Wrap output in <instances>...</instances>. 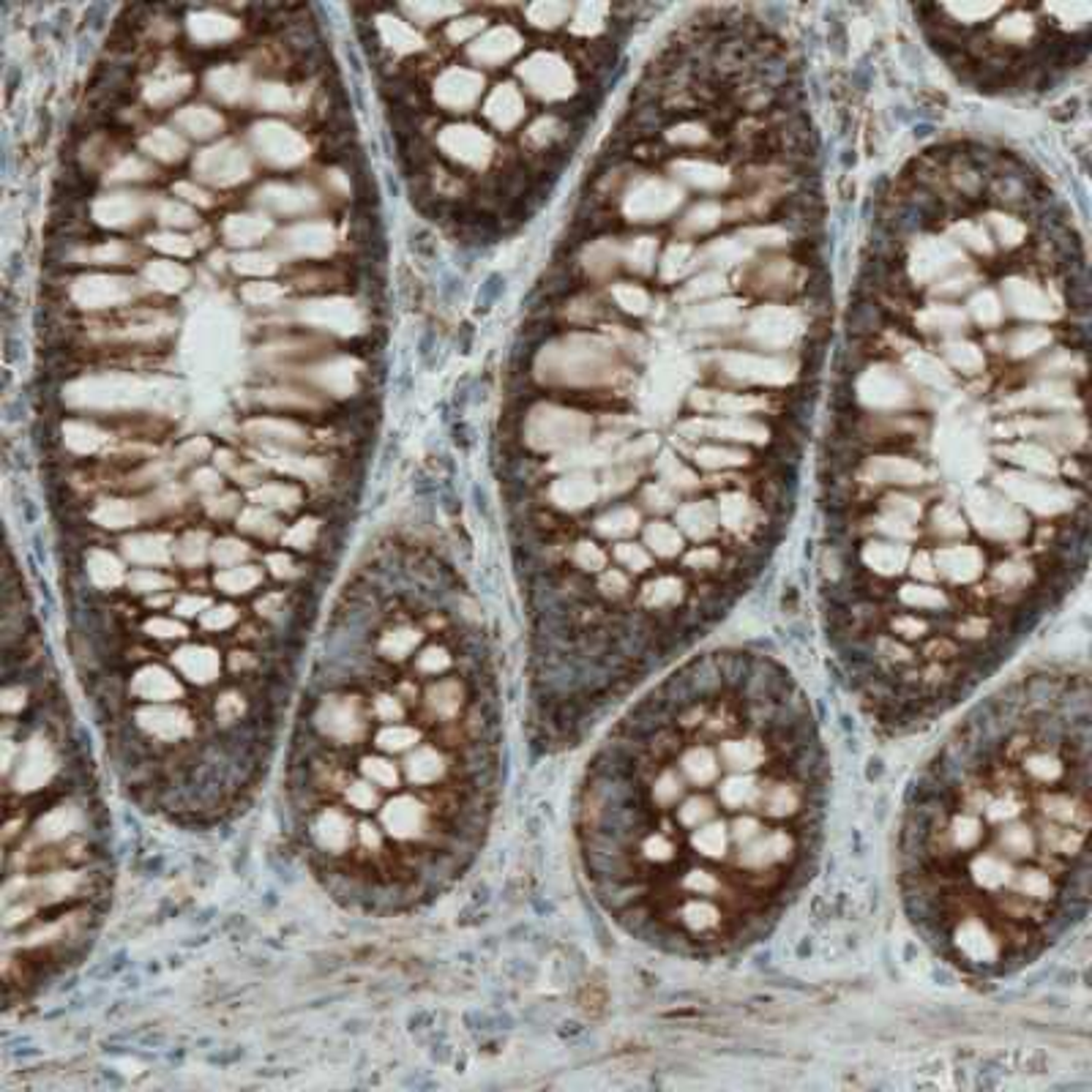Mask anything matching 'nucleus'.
I'll return each mask as SVG.
<instances>
[{"label": "nucleus", "mask_w": 1092, "mask_h": 1092, "mask_svg": "<svg viewBox=\"0 0 1092 1092\" xmlns=\"http://www.w3.org/2000/svg\"><path fill=\"white\" fill-rule=\"evenodd\" d=\"M172 192L178 197H184V199H189V202H195L199 208H208V205H211V195H208L205 189L195 186V184H175Z\"/></svg>", "instance_id": "680f3d73"}, {"label": "nucleus", "mask_w": 1092, "mask_h": 1092, "mask_svg": "<svg viewBox=\"0 0 1092 1092\" xmlns=\"http://www.w3.org/2000/svg\"><path fill=\"white\" fill-rule=\"evenodd\" d=\"M75 827H77V812L72 806H61V809H52L47 817L41 819L36 830H39L41 841L52 844V841L66 839Z\"/></svg>", "instance_id": "72a5a7b5"}, {"label": "nucleus", "mask_w": 1092, "mask_h": 1092, "mask_svg": "<svg viewBox=\"0 0 1092 1092\" xmlns=\"http://www.w3.org/2000/svg\"><path fill=\"white\" fill-rule=\"evenodd\" d=\"M93 519H96L102 527L123 530V527H131V525L140 522V511H137L134 503H129V500H104V503L96 506Z\"/></svg>", "instance_id": "c756f323"}, {"label": "nucleus", "mask_w": 1092, "mask_h": 1092, "mask_svg": "<svg viewBox=\"0 0 1092 1092\" xmlns=\"http://www.w3.org/2000/svg\"><path fill=\"white\" fill-rule=\"evenodd\" d=\"M519 47H522V39H519L516 31H511V28H495V31H489L484 39H478L470 47V58L478 61V63L495 66V63L508 61L513 52H519Z\"/></svg>", "instance_id": "f3484780"}, {"label": "nucleus", "mask_w": 1092, "mask_h": 1092, "mask_svg": "<svg viewBox=\"0 0 1092 1092\" xmlns=\"http://www.w3.org/2000/svg\"><path fill=\"white\" fill-rule=\"evenodd\" d=\"M590 421L580 413H566L557 407H541L527 421V443L536 451H568L585 443Z\"/></svg>", "instance_id": "7ed1b4c3"}, {"label": "nucleus", "mask_w": 1092, "mask_h": 1092, "mask_svg": "<svg viewBox=\"0 0 1092 1092\" xmlns=\"http://www.w3.org/2000/svg\"><path fill=\"white\" fill-rule=\"evenodd\" d=\"M268 568L273 571V577L284 580V577H295V566L287 554H271L268 557Z\"/></svg>", "instance_id": "0e129e2a"}, {"label": "nucleus", "mask_w": 1092, "mask_h": 1092, "mask_svg": "<svg viewBox=\"0 0 1092 1092\" xmlns=\"http://www.w3.org/2000/svg\"><path fill=\"white\" fill-rule=\"evenodd\" d=\"M205 508H208L213 516H230V513L238 511V498H235V495H225L222 500H208Z\"/></svg>", "instance_id": "69168bd1"}, {"label": "nucleus", "mask_w": 1092, "mask_h": 1092, "mask_svg": "<svg viewBox=\"0 0 1092 1092\" xmlns=\"http://www.w3.org/2000/svg\"><path fill=\"white\" fill-rule=\"evenodd\" d=\"M148 243H151L154 249H158V252H164V254H175V257H189V254L195 252L192 240H189V238H184V235H178V233L151 235V238H148Z\"/></svg>", "instance_id": "de8ad7c7"}, {"label": "nucleus", "mask_w": 1092, "mask_h": 1092, "mask_svg": "<svg viewBox=\"0 0 1092 1092\" xmlns=\"http://www.w3.org/2000/svg\"><path fill=\"white\" fill-rule=\"evenodd\" d=\"M238 527L240 530H246V533H254V536H263V539H271V536H276L279 530H281V525H279V519L273 516V513H268L266 508H246L243 513H240V519H238Z\"/></svg>", "instance_id": "58836bf2"}, {"label": "nucleus", "mask_w": 1092, "mask_h": 1092, "mask_svg": "<svg viewBox=\"0 0 1092 1092\" xmlns=\"http://www.w3.org/2000/svg\"><path fill=\"white\" fill-rule=\"evenodd\" d=\"M175 126L181 131H186L189 137L208 140V137L222 131L225 120H222V116H216L213 110H208V107H186V110H181L175 116Z\"/></svg>", "instance_id": "393cba45"}, {"label": "nucleus", "mask_w": 1092, "mask_h": 1092, "mask_svg": "<svg viewBox=\"0 0 1092 1092\" xmlns=\"http://www.w3.org/2000/svg\"><path fill=\"white\" fill-rule=\"evenodd\" d=\"M830 757L812 697L757 648L680 662L587 768L593 894L659 953L716 962L776 932L817 871Z\"/></svg>", "instance_id": "f257e3e1"}, {"label": "nucleus", "mask_w": 1092, "mask_h": 1092, "mask_svg": "<svg viewBox=\"0 0 1092 1092\" xmlns=\"http://www.w3.org/2000/svg\"><path fill=\"white\" fill-rule=\"evenodd\" d=\"M263 582V571L254 566H233L216 574V587L225 593H249Z\"/></svg>", "instance_id": "c9c22d12"}, {"label": "nucleus", "mask_w": 1092, "mask_h": 1092, "mask_svg": "<svg viewBox=\"0 0 1092 1092\" xmlns=\"http://www.w3.org/2000/svg\"><path fill=\"white\" fill-rule=\"evenodd\" d=\"M650 252H653V243H650V238L634 240V246L628 249V266H631V268H636V271H648Z\"/></svg>", "instance_id": "bf43d9fd"}, {"label": "nucleus", "mask_w": 1092, "mask_h": 1092, "mask_svg": "<svg viewBox=\"0 0 1092 1092\" xmlns=\"http://www.w3.org/2000/svg\"><path fill=\"white\" fill-rule=\"evenodd\" d=\"M615 298H618V304L623 307L625 312H645V307H648L645 293L639 287H631V284L615 287Z\"/></svg>", "instance_id": "4d7b16f0"}, {"label": "nucleus", "mask_w": 1092, "mask_h": 1092, "mask_svg": "<svg viewBox=\"0 0 1092 1092\" xmlns=\"http://www.w3.org/2000/svg\"><path fill=\"white\" fill-rule=\"evenodd\" d=\"M211 554L219 566L233 568V566H243V560L249 557V546L243 541H235V539H222L211 546Z\"/></svg>", "instance_id": "79ce46f5"}, {"label": "nucleus", "mask_w": 1092, "mask_h": 1092, "mask_svg": "<svg viewBox=\"0 0 1092 1092\" xmlns=\"http://www.w3.org/2000/svg\"><path fill=\"white\" fill-rule=\"evenodd\" d=\"M82 257H85V260H93V263H126L129 249H126L123 243L113 240V243H104V246H96V249L85 252Z\"/></svg>", "instance_id": "6e6d98bb"}, {"label": "nucleus", "mask_w": 1092, "mask_h": 1092, "mask_svg": "<svg viewBox=\"0 0 1092 1092\" xmlns=\"http://www.w3.org/2000/svg\"><path fill=\"white\" fill-rule=\"evenodd\" d=\"M314 380L336 396H348L355 386V372H352L350 361H334V363L314 369Z\"/></svg>", "instance_id": "2f4dec72"}, {"label": "nucleus", "mask_w": 1092, "mask_h": 1092, "mask_svg": "<svg viewBox=\"0 0 1092 1092\" xmlns=\"http://www.w3.org/2000/svg\"><path fill=\"white\" fill-rule=\"evenodd\" d=\"M49 773H52V751H49V745L31 743L28 751H25V759L20 765V773H17L20 789L22 792L39 789V786H44V781L49 779Z\"/></svg>", "instance_id": "6ab92c4d"}, {"label": "nucleus", "mask_w": 1092, "mask_h": 1092, "mask_svg": "<svg viewBox=\"0 0 1092 1092\" xmlns=\"http://www.w3.org/2000/svg\"><path fill=\"white\" fill-rule=\"evenodd\" d=\"M404 11H407L413 20L430 25V22H437V20L448 17V14H457L459 6H454V3H407Z\"/></svg>", "instance_id": "c03bdc74"}, {"label": "nucleus", "mask_w": 1092, "mask_h": 1092, "mask_svg": "<svg viewBox=\"0 0 1092 1092\" xmlns=\"http://www.w3.org/2000/svg\"><path fill=\"white\" fill-rule=\"evenodd\" d=\"M418 645H421V631H416V628H393V631H389V634L383 636L380 650H383V656L390 659V662H402V659L410 656Z\"/></svg>", "instance_id": "4c0bfd02"}, {"label": "nucleus", "mask_w": 1092, "mask_h": 1092, "mask_svg": "<svg viewBox=\"0 0 1092 1092\" xmlns=\"http://www.w3.org/2000/svg\"><path fill=\"white\" fill-rule=\"evenodd\" d=\"M481 28H484V20H481V17H465V20H457V22H451V28H448V39L465 41V39H470L472 34H478Z\"/></svg>", "instance_id": "052dcab7"}, {"label": "nucleus", "mask_w": 1092, "mask_h": 1092, "mask_svg": "<svg viewBox=\"0 0 1092 1092\" xmlns=\"http://www.w3.org/2000/svg\"><path fill=\"white\" fill-rule=\"evenodd\" d=\"M1090 697L1085 663L1021 669L970 704L907 784L898 901L959 976H1016L1087 918Z\"/></svg>", "instance_id": "f03ea898"}, {"label": "nucleus", "mask_w": 1092, "mask_h": 1092, "mask_svg": "<svg viewBox=\"0 0 1092 1092\" xmlns=\"http://www.w3.org/2000/svg\"><path fill=\"white\" fill-rule=\"evenodd\" d=\"M263 462L273 470H281L287 475H298V478H309L317 481L325 475V465L320 459H307V457H298V454H287V451H279L271 448L263 454Z\"/></svg>", "instance_id": "5701e85b"}, {"label": "nucleus", "mask_w": 1092, "mask_h": 1092, "mask_svg": "<svg viewBox=\"0 0 1092 1092\" xmlns=\"http://www.w3.org/2000/svg\"><path fill=\"white\" fill-rule=\"evenodd\" d=\"M235 621H238V612H235L233 607H216V609L202 612V618H199V623H202L205 631H225Z\"/></svg>", "instance_id": "864d4df0"}, {"label": "nucleus", "mask_w": 1092, "mask_h": 1092, "mask_svg": "<svg viewBox=\"0 0 1092 1092\" xmlns=\"http://www.w3.org/2000/svg\"><path fill=\"white\" fill-rule=\"evenodd\" d=\"M66 399L77 407H120V404H143L151 399V389L131 377H102L82 380L66 390Z\"/></svg>", "instance_id": "20e7f679"}, {"label": "nucleus", "mask_w": 1092, "mask_h": 1092, "mask_svg": "<svg viewBox=\"0 0 1092 1092\" xmlns=\"http://www.w3.org/2000/svg\"><path fill=\"white\" fill-rule=\"evenodd\" d=\"M271 233V219L260 213H238L225 222V238L233 246H252Z\"/></svg>", "instance_id": "4be33fe9"}, {"label": "nucleus", "mask_w": 1092, "mask_h": 1092, "mask_svg": "<svg viewBox=\"0 0 1092 1092\" xmlns=\"http://www.w3.org/2000/svg\"><path fill=\"white\" fill-rule=\"evenodd\" d=\"M254 99H257V104H260L263 110H271V113H287V110H293V104H295L290 88L276 85V82L260 85V88L254 90Z\"/></svg>", "instance_id": "ea45409f"}, {"label": "nucleus", "mask_w": 1092, "mask_h": 1092, "mask_svg": "<svg viewBox=\"0 0 1092 1092\" xmlns=\"http://www.w3.org/2000/svg\"><path fill=\"white\" fill-rule=\"evenodd\" d=\"M151 175V167L140 158H123L116 170L110 172V181H140V178H148Z\"/></svg>", "instance_id": "5fc2aeb1"}, {"label": "nucleus", "mask_w": 1092, "mask_h": 1092, "mask_svg": "<svg viewBox=\"0 0 1092 1092\" xmlns=\"http://www.w3.org/2000/svg\"><path fill=\"white\" fill-rule=\"evenodd\" d=\"M175 557L186 566H197L208 557V536L205 533H189L175 546Z\"/></svg>", "instance_id": "37998d69"}, {"label": "nucleus", "mask_w": 1092, "mask_h": 1092, "mask_svg": "<svg viewBox=\"0 0 1092 1092\" xmlns=\"http://www.w3.org/2000/svg\"><path fill=\"white\" fill-rule=\"evenodd\" d=\"M566 14H568V6H563V3H536V6L527 8L530 22L539 25V28H554V25H560Z\"/></svg>", "instance_id": "49530a36"}, {"label": "nucleus", "mask_w": 1092, "mask_h": 1092, "mask_svg": "<svg viewBox=\"0 0 1092 1092\" xmlns=\"http://www.w3.org/2000/svg\"><path fill=\"white\" fill-rule=\"evenodd\" d=\"M63 440H66V445H69L75 454H93V451H99V448L107 443V434L99 431L96 427H90V424L69 421V424L63 427Z\"/></svg>", "instance_id": "f704fd0d"}, {"label": "nucleus", "mask_w": 1092, "mask_h": 1092, "mask_svg": "<svg viewBox=\"0 0 1092 1092\" xmlns=\"http://www.w3.org/2000/svg\"><path fill=\"white\" fill-rule=\"evenodd\" d=\"M279 268L276 266V257L268 252H249V254H238L235 257V271L249 273V276H268Z\"/></svg>", "instance_id": "a19ab883"}, {"label": "nucleus", "mask_w": 1092, "mask_h": 1092, "mask_svg": "<svg viewBox=\"0 0 1092 1092\" xmlns=\"http://www.w3.org/2000/svg\"><path fill=\"white\" fill-rule=\"evenodd\" d=\"M189 31L199 44H216V41L233 39L238 34V22L216 11H199L189 17Z\"/></svg>", "instance_id": "412c9836"}, {"label": "nucleus", "mask_w": 1092, "mask_h": 1092, "mask_svg": "<svg viewBox=\"0 0 1092 1092\" xmlns=\"http://www.w3.org/2000/svg\"><path fill=\"white\" fill-rule=\"evenodd\" d=\"M440 148L470 167H484L492 158V140L475 126H448L440 134Z\"/></svg>", "instance_id": "9b49d317"}, {"label": "nucleus", "mask_w": 1092, "mask_h": 1092, "mask_svg": "<svg viewBox=\"0 0 1092 1092\" xmlns=\"http://www.w3.org/2000/svg\"><path fill=\"white\" fill-rule=\"evenodd\" d=\"M145 211L143 195H107L93 202V219L102 227H126L134 225Z\"/></svg>", "instance_id": "2eb2a0df"}, {"label": "nucleus", "mask_w": 1092, "mask_h": 1092, "mask_svg": "<svg viewBox=\"0 0 1092 1092\" xmlns=\"http://www.w3.org/2000/svg\"><path fill=\"white\" fill-rule=\"evenodd\" d=\"M143 151L158 161H178L186 154V143L170 129H157L143 140Z\"/></svg>", "instance_id": "7c9ffc66"}, {"label": "nucleus", "mask_w": 1092, "mask_h": 1092, "mask_svg": "<svg viewBox=\"0 0 1092 1092\" xmlns=\"http://www.w3.org/2000/svg\"><path fill=\"white\" fill-rule=\"evenodd\" d=\"M246 434L254 437V440H266V443H304L307 440V431L290 421H249L246 424Z\"/></svg>", "instance_id": "cd10ccee"}, {"label": "nucleus", "mask_w": 1092, "mask_h": 1092, "mask_svg": "<svg viewBox=\"0 0 1092 1092\" xmlns=\"http://www.w3.org/2000/svg\"><path fill=\"white\" fill-rule=\"evenodd\" d=\"M377 28H380L383 41L389 44L393 52L407 55V52H418V49L424 47V39H421L404 20H396V17H390V14H380Z\"/></svg>", "instance_id": "b1692460"}, {"label": "nucleus", "mask_w": 1092, "mask_h": 1092, "mask_svg": "<svg viewBox=\"0 0 1092 1092\" xmlns=\"http://www.w3.org/2000/svg\"><path fill=\"white\" fill-rule=\"evenodd\" d=\"M88 574H90L93 585L104 587V590L117 587L123 582V566H120V560H117L116 554L104 552V549H93V552L88 554Z\"/></svg>", "instance_id": "bb28decb"}, {"label": "nucleus", "mask_w": 1092, "mask_h": 1092, "mask_svg": "<svg viewBox=\"0 0 1092 1092\" xmlns=\"http://www.w3.org/2000/svg\"><path fill=\"white\" fill-rule=\"evenodd\" d=\"M240 295L252 307H268V304H276L281 298V287L271 284V281H254V284H246Z\"/></svg>", "instance_id": "09e8293b"}, {"label": "nucleus", "mask_w": 1092, "mask_h": 1092, "mask_svg": "<svg viewBox=\"0 0 1092 1092\" xmlns=\"http://www.w3.org/2000/svg\"><path fill=\"white\" fill-rule=\"evenodd\" d=\"M189 85H192V79L184 77V75H178V77H158L145 88V99L151 104H157V107H164V104H172L181 96H186Z\"/></svg>", "instance_id": "e433bc0d"}, {"label": "nucleus", "mask_w": 1092, "mask_h": 1092, "mask_svg": "<svg viewBox=\"0 0 1092 1092\" xmlns=\"http://www.w3.org/2000/svg\"><path fill=\"white\" fill-rule=\"evenodd\" d=\"M158 222H164L170 227H189V225H195V211L181 202H161Z\"/></svg>", "instance_id": "8fccbe9b"}, {"label": "nucleus", "mask_w": 1092, "mask_h": 1092, "mask_svg": "<svg viewBox=\"0 0 1092 1092\" xmlns=\"http://www.w3.org/2000/svg\"><path fill=\"white\" fill-rule=\"evenodd\" d=\"M195 486L199 489V492H219V486H222V475H219L216 470H197Z\"/></svg>", "instance_id": "e2e57ef3"}, {"label": "nucleus", "mask_w": 1092, "mask_h": 1092, "mask_svg": "<svg viewBox=\"0 0 1092 1092\" xmlns=\"http://www.w3.org/2000/svg\"><path fill=\"white\" fill-rule=\"evenodd\" d=\"M252 500L260 508L290 511V508H295L301 503V489L293 486V484H266V486L252 492Z\"/></svg>", "instance_id": "473e14b6"}, {"label": "nucleus", "mask_w": 1092, "mask_h": 1092, "mask_svg": "<svg viewBox=\"0 0 1092 1092\" xmlns=\"http://www.w3.org/2000/svg\"><path fill=\"white\" fill-rule=\"evenodd\" d=\"M484 79L470 69H448L434 85V96L448 110H470L481 96Z\"/></svg>", "instance_id": "f8f14e48"}, {"label": "nucleus", "mask_w": 1092, "mask_h": 1092, "mask_svg": "<svg viewBox=\"0 0 1092 1092\" xmlns=\"http://www.w3.org/2000/svg\"><path fill=\"white\" fill-rule=\"evenodd\" d=\"M208 88L222 102H240L249 93V75L238 66H225L208 75Z\"/></svg>", "instance_id": "a878e982"}, {"label": "nucleus", "mask_w": 1092, "mask_h": 1092, "mask_svg": "<svg viewBox=\"0 0 1092 1092\" xmlns=\"http://www.w3.org/2000/svg\"><path fill=\"white\" fill-rule=\"evenodd\" d=\"M126 582H129V587L134 593H158V590H167V587L175 585L167 574H158V571H151V568L134 571Z\"/></svg>", "instance_id": "a18cd8bd"}, {"label": "nucleus", "mask_w": 1092, "mask_h": 1092, "mask_svg": "<svg viewBox=\"0 0 1092 1092\" xmlns=\"http://www.w3.org/2000/svg\"><path fill=\"white\" fill-rule=\"evenodd\" d=\"M301 320L307 325L322 328V331H334L339 336H350V334H358L363 328V312L348 298H322V301L304 304Z\"/></svg>", "instance_id": "6e6552de"}, {"label": "nucleus", "mask_w": 1092, "mask_h": 1092, "mask_svg": "<svg viewBox=\"0 0 1092 1092\" xmlns=\"http://www.w3.org/2000/svg\"><path fill=\"white\" fill-rule=\"evenodd\" d=\"M195 172L197 178H202L205 184H213V186H233L240 184L252 175V161L249 154L235 145V143H219L213 148H205L199 157L195 158Z\"/></svg>", "instance_id": "423d86ee"}, {"label": "nucleus", "mask_w": 1092, "mask_h": 1092, "mask_svg": "<svg viewBox=\"0 0 1092 1092\" xmlns=\"http://www.w3.org/2000/svg\"><path fill=\"white\" fill-rule=\"evenodd\" d=\"M123 554L131 563H140V566H164V563H170L175 549L170 546L167 536L143 533V536H131V539L123 541Z\"/></svg>", "instance_id": "a211bd4d"}, {"label": "nucleus", "mask_w": 1092, "mask_h": 1092, "mask_svg": "<svg viewBox=\"0 0 1092 1092\" xmlns=\"http://www.w3.org/2000/svg\"><path fill=\"white\" fill-rule=\"evenodd\" d=\"M252 145L273 167H295L309 157V143L290 126L266 120L252 129Z\"/></svg>", "instance_id": "39448f33"}, {"label": "nucleus", "mask_w": 1092, "mask_h": 1092, "mask_svg": "<svg viewBox=\"0 0 1092 1092\" xmlns=\"http://www.w3.org/2000/svg\"><path fill=\"white\" fill-rule=\"evenodd\" d=\"M519 77L541 99H563L574 90L571 69L557 55H546V52H539L527 63H522Z\"/></svg>", "instance_id": "0eeeda50"}, {"label": "nucleus", "mask_w": 1092, "mask_h": 1092, "mask_svg": "<svg viewBox=\"0 0 1092 1092\" xmlns=\"http://www.w3.org/2000/svg\"><path fill=\"white\" fill-rule=\"evenodd\" d=\"M317 539V522L314 519H301L298 525H293L284 536V544L295 546V549H309Z\"/></svg>", "instance_id": "3c124183"}, {"label": "nucleus", "mask_w": 1092, "mask_h": 1092, "mask_svg": "<svg viewBox=\"0 0 1092 1092\" xmlns=\"http://www.w3.org/2000/svg\"><path fill=\"white\" fill-rule=\"evenodd\" d=\"M145 631L151 634V636H158V639H172V636H184L186 634V628L178 623V621H170V618H154V621H148L145 623Z\"/></svg>", "instance_id": "13d9d810"}, {"label": "nucleus", "mask_w": 1092, "mask_h": 1092, "mask_svg": "<svg viewBox=\"0 0 1092 1092\" xmlns=\"http://www.w3.org/2000/svg\"><path fill=\"white\" fill-rule=\"evenodd\" d=\"M607 6H582L574 17V34H595L601 28V14Z\"/></svg>", "instance_id": "603ef678"}, {"label": "nucleus", "mask_w": 1092, "mask_h": 1092, "mask_svg": "<svg viewBox=\"0 0 1092 1092\" xmlns=\"http://www.w3.org/2000/svg\"><path fill=\"white\" fill-rule=\"evenodd\" d=\"M134 295L131 279L123 276H82L72 287V298L82 309H104V307H120Z\"/></svg>", "instance_id": "1a4fd4ad"}, {"label": "nucleus", "mask_w": 1092, "mask_h": 1092, "mask_svg": "<svg viewBox=\"0 0 1092 1092\" xmlns=\"http://www.w3.org/2000/svg\"><path fill=\"white\" fill-rule=\"evenodd\" d=\"M260 205L271 208L276 213H284V216H293V213H307L317 208V195L312 189H304V186H281V184H268L257 192Z\"/></svg>", "instance_id": "dca6fc26"}, {"label": "nucleus", "mask_w": 1092, "mask_h": 1092, "mask_svg": "<svg viewBox=\"0 0 1092 1092\" xmlns=\"http://www.w3.org/2000/svg\"><path fill=\"white\" fill-rule=\"evenodd\" d=\"M129 694L145 704H175L184 700V683L164 666H143L129 680Z\"/></svg>", "instance_id": "9d476101"}, {"label": "nucleus", "mask_w": 1092, "mask_h": 1092, "mask_svg": "<svg viewBox=\"0 0 1092 1092\" xmlns=\"http://www.w3.org/2000/svg\"><path fill=\"white\" fill-rule=\"evenodd\" d=\"M486 117L500 126V129H511L513 123H519V117L525 116V104H522V96L513 85H500L489 102H486Z\"/></svg>", "instance_id": "aec40b11"}, {"label": "nucleus", "mask_w": 1092, "mask_h": 1092, "mask_svg": "<svg viewBox=\"0 0 1092 1092\" xmlns=\"http://www.w3.org/2000/svg\"><path fill=\"white\" fill-rule=\"evenodd\" d=\"M145 279L161 293H178V290H184L189 284V271L181 263L157 260V263H148Z\"/></svg>", "instance_id": "c85d7f7f"}, {"label": "nucleus", "mask_w": 1092, "mask_h": 1092, "mask_svg": "<svg viewBox=\"0 0 1092 1092\" xmlns=\"http://www.w3.org/2000/svg\"><path fill=\"white\" fill-rule=\"evenodd\" d=\"M172 666H175V672L184 680L205 689V686H213L219 680V675H222V656L216 650H211V648L192 645V648H181L178 653H172Z\"/></svg>", "instance_id": "ddd939ff"}, {"label": "nucleus", "mask_w": 1092, "mask_h": 1092, "mask_svg": "<svg viewBox=\"0 0 1092 1092\" xmlns=\"http://www.w3.org/2000/svg\"><path fill=\"white\" fill-rule=\"evenodd\" d=\"M334 230L325 222H304L281 235V249L298 257H325L334 252Z\"/></svg>", "instance_id": "4468645a"}]
</instances>
